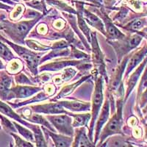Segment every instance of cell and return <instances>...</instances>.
Segmentation results:
<instances>
[{"instance_id":"6da1fadb","label":"cell","mask_w":147,"mask_h":147,"mask_svg":"<svg viewBox=\"0 0 147 147\" xmlns=\"http://www.w3.org/2000/svg\"><path fill=\"white\" fill-rule=\"evenodd\" d=\"M38 19L39 18L35 20L28 21V22L24 21L16 24L10 23L7 21H2V25L5 32L11 37L12 39H13L15 41L20 42L23 44L24 37Z\"/></svg>"},{"instance_id":"83f0119b","label":"cell","mask_w":147,"mask_h":147,"mask_svg":"<svg viewBox=\"0 0 147 147\" xmlns=\"http://www.w3.org/2000/svg\"><path fill=\"white\" fill-rule=\"evenodd\" d=\"M47 99V96L44 93L41 92L38 95H37L35 97H32V99H29V100L26 101V102H22V104H18V105H13V104H10V105H12L13 107H17L18 106H22V105H27V104H30V103H33V102H38V101H42L44 100V99Z\"/></svg>"},{"instance_id":"60d3db41","label":"cell","mask_w":147,"mask_h":147,"mask_svg":"<svg viewBox=\"0 0 147 147\" xmlns=\"http://www.w3.org/2000/svg\"><path fill=\"white\" fill-rule=\"evenodd\" d=\"M0 8L1 9H7V10H9V9H11V7H9V6H7V5H4V4H2L0 3Z\"/></svg>"},{"instance_id":"5bb4252c","label":"cell","mask_w":147,"mask_h":147,"mask_svg":"<svg viewBox=\"0 0 147 147\" xmlns=\"http://www.w3.org/2000/svg\"><path fill=\"white\" fill-rule=\"evenodd\" d=\"M109 113H110V106H109L108 101H106L105 104V105H104L103 109H102V113H101L99 120H98V122H97L95 144L96 143L97 140H98V136H99L100 130L102 129V127H103V125L105 124V123L107 121V119H108Z\"/></svg>"},{"instance_id":"7c38bea8","label":"cell","mask_w":147,"mask_h":147,"mask_svg":"<svg viewBox=\"0 0 147 147\" xmlns=\"http://www.w3.org/2000/svg\"><path fill=\"white\" fill-rule=\"evenodd\" d=\"M82 16H83L85 20L87 21L88 23L90 24V25L96 28L97 30H99L102 33L106 35L105 30V25L101 21V19L98 18V16L89 12L88 10H84V15H82Z\"/></svg>"},{"instance_id":"836d02e7","label":"cell","mask_w":147,"mask_h":147,"mask_svg":"<svg viewBox=\"0 0 147 147\" xmlns=\"http://www.w3.org/2000/svg\"><path fill=\"white\" fill-rule=\"evenodd\" d=\"M75 74L76 71L71 68L65 69L62 74V81L70 80V79H71L75 75Z\"/></svg>"},{"instance_id":"4dcf8cb0","label":"cell","mask_w":147,"mask_h":147,"mask_svg":"<svg viewBox=\"0 0 147 147\" xmlns=\"http://www.w3.org/2000/svg\"><path fill=\"white\" fill-rule=\"evenodd\" d=\"M65 16H66V18H68V20H69V22H70L71 25L72 26V27H73V28H75V27H76L75 17L74 16L71 15V14H69H69H68V15H67V14H65ZM76 32H77V33L78 34V35H79V36L80 37V38H81V39H82V41L84 42V44H85V47H87L88 49H90V48H89V46H88V44H87V42H85V40H84V38H83V36H82V35H81L80 32V31H79V30H77V29H76Z\"/></svg>"},{"instance_id":"cb8c5ba5","label":"cell","mask_w":147,"mask_h":147,"mask_svg":"<svg viewBox=\"0 0 147 147\" xmlns=\"http://www.w3.org/2000/svg\"><path fill=\"white\" fill-rule=\"evenodd\" d=\"M53 49L54 50L52 52H51L49 55H47L42 59L41 62H44L45 60L52 58V57H57V56H66V55H69V50H68V49L66 48Z\"/></svg>"},{"instance_id":"e0dca14e","label":"cell","mask_w":147,"mask_h":147,"mask_svg":"<svg viewBox=\"0 0 147 147\" xmlns=\"http://www.w3.org/2000/svg\"><path fill=\"white\" fill-rule=\"evenodd\" d=\"M147 53V47H144L142 50H140V52H137L136 55H134L133 57H132L129 62L128 66H127V74H128L132 69L141 61L143 57L145 56L146 54Z\"/></svg>"},{"instance_id":"7a4b0ae2","label":"cell","mask_w":147,"mask_h":147,"mask_svg":"<svg viewBox=\"0 0 147 147\" xmlns=\"http://www.w3.org/2000/svg\"><path fill=\"white\" fill-rule=\"evenodd\" d=\"M0 40H2L3 42L7 43L9 46H10L13 49L14 51L27 62L28 68L32 71V73L36 75L38 74L37 68H38V65L39 64V60H40V55L35 53V52L29 50L27 49L20 47V46L13 44V43H11L9 40L4 38L3 37H2L1 35H0Z\"/></svg>"},{"instance_id":"f6af8a7d","label":"cell","mask_w":147,"mask_h":147,"mask_svg":"<svg viewBox=\"0 0 147 147\" xmlns=\"http://www.w3.org/2000/svg\"><path fill=\"white\" fill-rule=\"evenodd\" d=\"M0 30H4L3 25H2V24L1 23H0Z\"/></svg>"},{"instance_id":"484cf974","label":"cell","mask_w":147,"mask_h":147,"mask_svg":"<svg viewBox=\"0 0 147 147\" xmlns=\"http://www.w3.org/2000/svg\"><path fill=\"white\" fill-rule=\"evenodd\" d=\"M0 57H2L5 61H10L12 59L14 58V55L10 50V49L7 48L6 45L0 41Z\"/></svg>"},{"instance_id":"d4e9b609","label":"cell","mask_w":147,"mask_h":147,"mask_svg":"<svg viewBox=\"0 0 147 147\" xmlns=\"http://www.w3.org/2000/svg\"><path fill=\"white\" fill-rule=\"evenodd\" d=\"M13 123L16 128L17 129V130L18 131V132H19V133H20L23 137L25 138L27 140L33 142L34 140H35V137L33 136V135H32V133L31 132V131L27 129V128H24V127H22V126L20 125V124H18V123H16V122L13 121Z\"/></svg>"},{"instance_id":"4316f807","label":"cell","mask_w":147,"mask_h":147,"mask_svg":"<svg viewBox=\"0 0 147 147\" xmlns=\"http://www.w3.org/2000/svg\"><path fill=\"white\" fill-rule=\"evenodd\" d=\"M32 129L35 132V140L36 142L37 146H47V144L43 137V134L40 131V127L35 125Z\"/></svg>"},{"instance_id":"1f68e13d","label":"cell","mask_w":147,"mask_h":147,"mask_svg":"<svg viewBox=\"0 0 147 147\" xmlns=\"http://www.w3.org/2000/svg\"><path fill=\"white\" fill-rule=\"evenodd\" d=\"M11 136L14 138L16 141V146H26V147H32L33 146L32 144L30 143L25 141V140H22L20 137H18L17 135L14 133H11Z\"/></svg>"},{"instance_id":"e575fe53","label":"cell","mask_w":147,"mask_h":147,"mask_svg":"<svg viewBox=\"0 0 147 147\" xmlns=\"http://www.w3.org/2000/svg\"><path fill=\"white\" fill-rule=\"evenodd\" d=\"M141 39H142L141 37L139 35H134L133 37H132L128 42V46L129 49H133L137 47L140 44Z\"/></svg>"},{"instance_id":"ffe728a7","label":"cell","mask_w":147,"mask_h":147,"mask_svg":"<svg viewBox=\"0 0 147 147\" xmlns=\"http://www.w3.org/2000/svg\"><path fill=\"white\" fill-rule=\"evenodd\" d=\"M89 77H90V76H87V77H83V78L81 79L80 80L77 81V82H75V83L71 84V85H67V86H65V87H64L61 90V91H60V93L57 94V96H56V98H55L54 100L59 99H60V98H63V97H64V96H65L70 94L71 93V92L73 91V90H74V89H75L77 86H78V85H80L82 82H84L85 80H87V79L89 78Z\"/></svg>"},{"instance_id":"7402d4cb","label":"cell","mask_w":147,"mask_h":147,"mask_svg":"<svg viewBox=\"0 0 147 147\" xmlns=\"http://www.w3.org/2000/svg\"><path fill=\"white\" fill-rule=\"evenodd\" d=\"M46 2L49 5H52L53 7H57V9L60 10H63V11H67L70 13H76V11L74 10L70 7L69 6L66 5L64 2H61L60 0H46Z\"/></svg>"},{"instance_id":"44dd1931","label":"cell","mask_w":147,"mask_h":147,"mask_svg":"<svg viewBox=\"0 0 147 147\" xmlns=\"http://www.w3.org/2000/svg\"><path fill=\"white\" fill-rule=\"evenodd\" d=\"M145 64H146V61H144V63L140 65L138 69L136 71V72H135L132 76H131L130 79H129V82H128V88H127V97L129 96V93L131 92V90H132L134 86L136 85V82H137L138 81V79L139 77H140V74H141V71H142L143 69H144V65H145Z\"/></svg>"},{"instance_id":"9a60e30c","label":"cell","mask_w":147,"mask_h":147,"mask_svg":"<svg viewBox=\"0 0 147 147\" xmlns=\"http://www.w3.org/2000/svg\"><path fill=\"white\" fill-rule=\"evenodd\" d=\"M75 141L74 143V146H94L90 142L85 134V127H82L77 131Z\"/></svg>"},{"instance_id":"8fae6325","label":"cell","mask_w":147,"mask_h":147,"mask_svg":"<svg viewBox=\"0 0 147 147\" xmlns=\"http://www.w3.org/2000/svg\"><path fill=\"white\" fill-rule=\"evenodd\" d=\"M0 113H2V114H4V115H7L8 117L17 121H18L19 123H21V124H24V125L28 126V127H30L31 129L33 128L34 125L30 124H28V123H26L24 121L22 120V118H21L18 114H16L14 112L13 110V109H12L10 106L7 105V104H5V102H2L1 100H0Z\"/></svg>"},{"instance_id":"ba28073f","label":"cell","mask_w":147,"mask_h":147,"mask_svg":"<svg viewBox=\"0 0 147 147\" xmlns=\"http://www.w3.org/2000/svg\"><path fill=\"white\" fill-rule=\"evenodd\" d=\"M91 44H92V52H93V60L94 63L96 65L99 66V71L101 72V70H105V64L103 61V55L101 52L98 45V41L96 39V35L95 32H91Z\"/></svg>"},{"instance_id":"2e32d148","label":"cell","mask_w":147,"mask_h":147,"mask_svg":"<svg viewBox=\"0 0 147 147\" xmlns=\"http://www.w3.org/2000/svg\"><path fill=\"white\" fill-rule=\"evenodd\" d=\"M43 128L47 131V133L52 138L56 146H70L71 144V138L66 137V136H61V135H56V134L53 133V132H51V131L47 130L44 127Z\"/></svg>"},{"instance_id":"d6a6232c","label":"cell","mask_w":147,"mask_h":147,"mask_svg":"<svg viewBox=\"0 0 147 147\" xmlns=\"http://www.w3.org/2000/svg\"><path fill=\"white\" fill-rule=\"evenodd\" d=\"M27 5H29L30 7H32V8L37 9L40 11H43L44 8V4L43 1H39V0H32L31 2H27Z\"/></svg>"},{"instance_id":"d590c367","label":"cell","mask_w":147,"mask_h":147,"mask_svg":"<svg viewBox=\"0 0 147 147\" xmlns=\"http://www.w3.org/2000/svg\"><path fill=\"white\" fill-rule=\"evenodd\" d=\"M24 7L22 5H18L16 7L15 10H13V12L11 14V18L12 19H16L18 16L20 15L22 13V10H23Z\"/></svg>"},{"instance_id":"ab89813d","label":"cell","mask_w":147,"mask_h":147,"mask_svg":"<svg viewBox=\"0 0 147 147\" xmlns=\"http://www.w3.org/2000/svg\"><path fill=\"white\" fill-rule=\"evenodd\" d=\"M146 87H147V71L146 72L145 74H144V77H143L142 82L140 83V90H143V89Z\"/></svg>"},{"instance_id":"3957f363","label":"cell","mask_w":147,"mask_h":147,"mask_svg":"<svg viewBox=\"0 0 147 147\" xmlns=\"http://www.w3.org/2000/svg\"><path fill=\"white\" fill-rule=\"evenodd\" d=\"M102 101H103V91H102V77H99L96 81L95 91H94V97H93V103H92V116L91 122H90V132H89V138L92 139V133L94 129V124L97 119L99 110L102 106Z\"/></svg>"},{"instance_id":"4fadbf2b","label":"cell","mask_w":147,"mask_h":147,"mask_svg":"<svg viewBox=\"0 0 147 147\" xmlns=\"http://www.w3.org/2000/svg\"><path fill=\"white\" fill-rule=\"evenodd\" d=\"M79 63H81V62L74 61V60H71V61H55V62L48 63L47 65H44V66H42L40 71H59L65 68V67L69 66V65H76Z\"/></svg>"},{"instance_id":"5b68a950","label":"cell","mask_w":147,"mask_h":147,"mask_svg":"<svg viewBox=\"0 0 147 147\" xmlns=\"http://www.w3.org/2000/svg\"><path fill=\"white\" fill-rule=\"evenodd\" d=\"M122 105L120 102L118 103V112L115 114L112 119H110L108 124H107L101 136V142H103L104 140H105L106 138L109 136H112L114 134L121 133V127L122 118H121V111H122Z\"/></svg>"},{"instance_id":"8d00e7d4","label":"cell","mask_w":147,"mask_h":147,"mask_svg":"<svg viewBox=\"0 0 147 147\" xmlns=\"http://www.w3.org/2000/svg\"><path fill=\"white\" fill-rule=\"evenodd\" d=\"M143 24H144V22H143L142 20H136L135 22H132L129 25V28L131 29V30H139L140 27H142Z\"/></svg>"},{"instance_id":"f546056e","label":"cell","mask_w":147,"mask_h":147,"mask_svg":"<svg viewBox=\"0 0 147 147\" xmlns=\"http://www.w3.org/2000/svg\"><path fill=\"white\" fill-rule=\"evenodd\" d=\"M27 45L32 49L35 51H47L49 49H51V47H46V46L37 43L36 41H33V40H27Z\"/></svg>"},{"instance_id":"74e56055","label":"cell","mask_w":147,"mask_h":147,"mask_svg":"<svg viewBox=\"0 0 147 147\" xmlns=\"http://www.w3.org/2000/svg\"><path fill=\"white\" fill-rule=\"evenodd\" d=\"M72 52H73L74 57L76 58H88V55H85L83 52H80V51L77 50L74 47H72Z\"/></svg>"},{"instance_id":"ac0fdd59","label":"cell","mask_w":147,"mask_h":147,"mask_svg":"<svg viewBox=\"0 0 147 147\" xmlns=\"http://www.w3.org/2000/svg\"><path fill=\"white\" fill-rule=\"evenodd\" d=\"M28 115V117H25V116H23V115H22V117L27 119V120H29L30 121L33 122V123L41 124V125L44 126V127H46L47 128H48L49 129L52 131V132H55V130L52 128V125L49 123L48 121H47V119H46L44 116H42L41 115H39V114H32V115Z\"/></svg>"},{"instance_id":"ee69618b","label":"cell","mask_w":147,"mask_h":147,"mask_svg":"<svg viewBox=\"0 0 147 147\" xmlns=\"http://www.w3.org/2000/svg\"><path fill=\"white\" fill-rule=\"evenodd\" d=\"M3 68H4L3 64H2V63L1 62V61H0V69H3Z\"/></svg>"},{"instance_id":"8992f818","label":"cell","mask_w":147,"mask_h":147,"mask_svg":"<svg viewBox=\"0 0 147 147\" xmlns=\"http://www.w3.org/2000/svg\"><path fill=\"white\" fill-rule=\"evenodd\" d=\"M40 90V88L36 87H30V86H16L9 89L8 93L6 96V100H9L13 98L24 99L33 95L35 93Z\"/></svg>"},{"instance_id":"d6986e66","label":"cell","mask_w":147,"mask_h":147,"mask_svg":"<svg viewBox=\"0 0 147 147\" xmlns=\"http://www.w3.org/2000/svg\"><path fill=\"white\" fill-rule=\"evenodd\" d=\"M69 115H71L74 117V121L73 125L74 127H82V126H87L88 122L89 119L91 118V115L90 114H71L69 113Z\"/></svg>"},{"instance_id":"52a82bcc","label":"cell","mask_w":147,"mask_h":147,"mask_svg":"<svg viewBox=\"0 0 147 147\" xmlns=\"http://www.w3.org/2000/svg\"><path fill=\"white\" fill-rule=\"evenodd\" d=\"M32 110L35 113L44 114H60L65 113L69 115V113L63 109L61 105L57 103H48L44 105H39L32 106Z\"/></svg>"},{"instance_id":"7bdbcfd3","label":"cell","mask_w":147,"mask_h":147,"mask_svg":"<svg viewBox=\"0 0 147 147\" xmlns=\"http://www.w3.org/2000/svg\"><path fill=\"white\" fill-rule=\"evenodd\" d=\"M93 2H94V3H102V0H92Z\"/></svg>"},{"instance_id":"9c48e42d","label":"cell","mask_w":147,"mask_h":147,"mask_svg":"<svg viewBox=\"0 0 147 147\" xmlns=\"http://www.w3.org/2000/svg\"><path fill=\"white\" fill-rule=\"evenodd\" d=\"M102 15L103 17L104 22H105V27H106V30H107L106 35L107 36V38L110 39L123 38L124 35L113 25V24L110 21L109 17L103 13H102Z\"/></svg>"},{"instance_id":"f35d334b","label":"cell","mask_w":147,"mask_h":147,"mask_svg":"<svg viewBox=\"0 0 147 147\" xmlns=\"http://www.w3.org/2000/svg\"><path fill=\"white\" fill-rule=\"evenodd\" d=\"M16 80V82H18V83H20V84H24V83L30 84L31 83L28 79H27L25 76L24 75V74H19L18 76H17Z\"/></svg>"},{"instance_id":"30bf717a","label":"cell","mask_w":147,"mask_h":147,"mask_svg":"<svg viewBox=\"0 0 147 147\" xmlns=\"http://www.w3.org/2000/svg\"><path fill=\"white\" fill-rule=\"evenodd\" d=\"M63 107L74 112H82L90 110V103H84L78 101H60L58 102Z\"/></svg>"},{"instance_id":"277c9868","label":"cell","mask_w":147,"mask_h":147,"mask_svg":"<svg viewBox=\"0 0 147 147\" xmlns=\"http://www.w3.org/2000/svg\"><path fill=\"white\" fill-rule=\"evenodd\" d=\"M47 118L52 122L60 133L70 136L74 135L73 127L71 126L72 120L69 115H48Z\"/></svg>"},{"instance_id":"f1b7e54d","label":"cell","mask_w":147,"mask_h":147,"mask_svg":"<svg viewBox=\"0 0 147 147\" xmlns=\"http://www.w3.org/2000/svg\"><path fill=\"white\" fill-rule=\"evenodd\" d=\"M0 119H1V122H2V126H3V127L6 129V130L11 132H16V127L15 126H14L13 123H12V122H10L8 119H6L5 117H4L3 115H2V114H0Z\"/></svg>"},{"instance_id":"603a6c76","label":"cell","mask_w":147,"mask_h":147,"mask_svg":"<svg viewBox=\"0 0 147 147\" xmlns=\"http://www.w3.org/2000/svg\"><path fill=\"white\" fill-rule=\"evenodd\" d=\"M78 14V25L80 29L82 31L84 34L85 35L86 38H87L89 42L91 41V32H90V29L87 26L86 23L85 22V18L82 16V13H77Z\"/></svg>"},{"instance_id":"b9f144b4","label":"cell","mask_w":147,"mask_h":147,"mask_svg":"<svg viewBox=\"0 0 147 147\" xmlns=\"http://www.w3.org/2000/svg\"><path fill=\"white\" fill-rule=\"evenodd\" d=\"M114 0H104V2H105V5H111L113 3V2Z\"/></svg>"}]
</instances>
